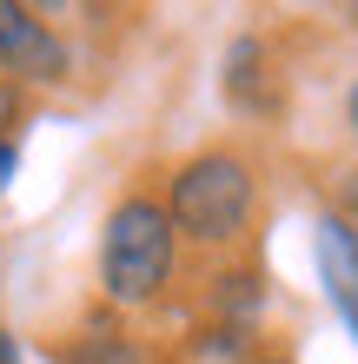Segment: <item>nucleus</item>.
Here are the masks:
<instances>
[{
  "label": "nucleus",
  "mask_w": 358,
  "mask_h": 364,
  "mask_svg": "<svg viewBox=\"0 0 358 364\" xmlns=\"http://www.w3.org/2000/svg\"><path fill=\"white\" fill-rule=\"evenodd\" d=\"M166 219H173L179 245L199 252H239L259 225V166H252L239 146H206V153L179 159L173 179H166Z\"/></svg>",
  "instance_id": "obj_1"
},
{
  "label": "nucleus",
  "mask_w": 358,
  "mask_h": 364,
  "mask_svg": "<svg viewBox=\"0 0 358 364\" xmlns=\"http://www.w3.org/2000/svg\"><path fill=\"white\" fill-rule=\"evenodd\" d=\"M179 278V232L153 192H120L100 219V298L120 311H146Z\"/></svg>",
  "instance_id": "obj_2"
},
{
  "label": "nucleus",
  "mask_w": 358,
  "mask_h": 364,
  "mask_svg": "<svg viewBox=\"0 0 358 364\" xmlns=\"http://www.w3.org/2000/svg\"><path fill=\"white\" fill-rule=\"evenodd\" d=\"M0 80L27 87H67L73 80V47L40 7L27 0H0Z\"/></svg>",
  "instance_id": "obj_3"
},
{
  "label": "nucleus",
  "mask_w": 358,
  "mask_h": 364,
  "mask_svg": "<svg viewBox=\"0 0 358 364\" xmlns=\"http://www.w3.org/2000/svg\"><path fill=\"white\" fill-rule=\"evenodd\" d=\"M312 265H319V285L332 298V311H339V325L358 345V225L339 219L332 205L312 219Z\"/></svg>",
  "instance_id": "obj_4"
},
{
  "label": "nucleus",
  "mask_w": 358,
  "mask_h": 364,
  "mask_svg": "<svg viewBox=\"0 0 358 364\" xmlns=\"http://www.w3.org/2000/svg\"><path fill=\"white\" fill-rule=\"evenodd\" d=\"M272 305V278L259 265H219L206 285V325H233V331H259V318Z\"/></svg>",
  "instance_id": "obj_5"
},
{
  "label": "nucleus",
  "mask_w": 358,
  "mask_h": 364,
  "mask_svg": "<svg viewBox=\"0 0 358 364\" xmlns=\"http://www.w3.org/2000/svg\"><path fill=\"white\" fill-rule=\"evenodd\" d=\"M226 100L239 106V113H259L272 106V87H279V73H272V47L259 33H239L233 47H226V73H219Z\"/></svg>",
  "instance_id": "obj_6"
},
{
  "label": "nucleus",
  "mask_w": 358,
  "mask_h": 364,
  "mask_svg": "<svg viewBox=\"0 0 358 364\" xmlns=\"http://www.w3.org/2000/svg\"><path fill=\"white\" fill-rule=\"evenodd\" d=\"M60 364H146L139 338L126 331H80L67 351H60Z\"/></svg>",
  "instance_id": "obj_7"
},
{
  "label": "nucleus",
  "mask_w": 358,
  "mask_h": 364,
  "mask_svg": "<svg viewBox=\"0 0 358 364\" xmlns=\"http://www.w3.org/2000/svg\"><path fill=\"white\" fill-rule=\"evenodd\" d=\"M186 351H193V364H252V331H233V325H199Z\"/></svg>",
  "instance_id": "obj_8"
},
{
  "label": "nucleus",
  "mask_w": 358,
  "mask_h": 364,
  "mask_svg": "<svg viewBox=\"0 0 358 364\" xmlns=\"http://www.w3.org/2000/svg\"><path fill=\"white\" fill-rule=\"evenodd\" d=\"M20 119H27V93H20L14 80H0V139H14Z\"/></svg>",
  "instance_id": "obj_9"
},
{
  "label": "nucleus",
  "mask_w": 358,
  "mask_h": 364,
  "mask_svg": "<svg viewBox=\"0 0 358 364\" xmlns=\"http://www.w3.org/2000/svg\"><path fill=\"white\" fill-rule=\"evenodd\" d=\"M332 212L358 225V166H352V173H339V199H332Z\"/></svg>",
  "instance_id": "obj_10"
},
{
  "label": "nucleus",
  "mask_w": 358,
  "mask_h": 364,
  "mask_svg": "<svg viewBox=\"0 0 358 364\" xmlns=\"http://www.w3.org/2000/svg\"><path fill=\"white\" fill-rule=\"evenodd\" d=\"M14 173H20V139H0V199H7Z\"/></svg>",
  "instance_id": "obj_11"
},
{
  "label": "nucleus",
  "mask_w": 358,
  "mask_h": 364,
  "mask_svg": "<svg viewBox=\"0 0 358 364\" xmlns=\"http://www.w3.org/2000/svg\"><path fill=\"white\" fill-rule=\"evenodd\" d=\"M345 133H352V146H358V80L345 87Z\"/></svg>",
  "instance_id": "obj_12"
},
{
  "label": "nucleus",
  "mask_w": 358,
  "mask_h": 364,
  "mask_svg": "<svg viewBox=\"0 0 358 364\" xmlns=\"http://www.w3.org/2000/svg\"><path fill=\"white\" fill-rule=\"evenodd\" d=\"M0 364H27V358H20V338L7 325H0Z\"/></svg>",
  "instance_id": "obj_13"
},
{
  "label": "nucleus",
  "mask_w": 358,
  "mask_h": 364,
  "mask_svg": "<svg viewBox=\"0 0 358 364\" xmlns=\"http://www.w3.org/2000/svg\"><path fill=\"white\" fill-rule=\"evenodd\" d=\"M345 27H352V33H358V7H345Z\"/></svg>",
  "instance_id": "obj_14"
},
{
  "label": "nucleus",
  "mask_w": 358,
  "mask_h": 364,
  "mask_svg": "<svg viewBox=\"0 0 358 364\" xmlns=\"http://www.w3.org/2000/svg\"><path fill=\"white\" fill-rule=\"evenodd\" d=\"M252 364H292V358H252Z\"/></svg>",
  "instance_id": "obj_15"
}]
</instances>
